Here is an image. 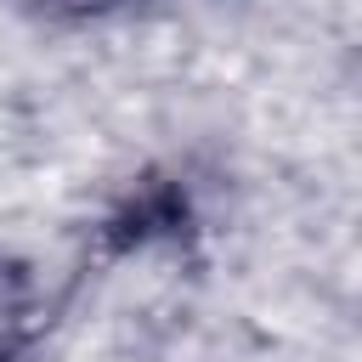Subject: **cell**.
<instances>
[{
  "label": "cell",
  "mask_w": 362,
  "mask_h": 362,
  "mask_svg": "<svg viewBox=\"0 0 362 362\" xmlns=\"http://www.w3.org/2000/svg\"><path fill=\"white\" fill-rule=\"evenodd\" d=\"M45 11H57V17H96V11H113V6H124V0H40Z\"/></svg>",
  "instance_id": "6da1fadb"
}]
</instances>
